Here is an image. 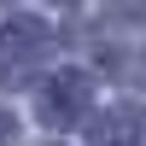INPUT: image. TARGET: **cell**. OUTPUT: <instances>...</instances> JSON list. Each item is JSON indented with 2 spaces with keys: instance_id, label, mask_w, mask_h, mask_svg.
I'll return each instance as SVG.
<instances>
[{
  "instance_id": "cell-1",
  "label": "cell",
  "mask_w": 146,
  "mask_h": 146,
  "mask_svg": "<svg viewBox=\"0 0 146 146\" xmlns=\"http://www.w3.org/2000/svg\"><path fill=\"white\" fill-rule=\"evenodd\" d=\"M47 53H53V23L35 12H18L0 29V82H23Z\"/></svg>"
},
{
  "instance_id": "cell-2",
  "label": "cell",
  "mask_w": 146,
  "mask_h": 146,
  "mask_svg": "<svg viewBox=\"0 0 146 146\" xmlns=\"http://www.w3.org/2000/svg\"><path fill=\"white\" fill-rule=\"evenodd\" d=\"M88 105H94V82L82 76V70H53V76L41 82V94H35V117H41L47 129H70Z\"/></svg>"
},
{
  "instance_id": "cell-3",
  "label": "cell",
  "mask_w": 146,
  "mask_h": 146,
  "mask_svg": "<svg viewBox=\"0 0 146 146\" xmlns=\"http://www.w3.org/2000/svg\"><path fill=\"white\" fill-rule=\"evenodd\" d=\"M146 111L140 105H105V117L88 123V146H140Z\"/></svg>"
},
{
  "instance_id": "cell-4",
  "label": "cell",
  "mask_w": 146,
  "mask_h": 146,
  "mask_svg": "<svg viewBox=\"0 0 146 146\" xmlns=\"http://www.w3.org/2000/svg\"><path fill=\"white\" fill-rule=\"evenodd\" d=\"M6 140H18V129H12V117L0 111V146H6Z\"/></svg>"
}]
</instances>
